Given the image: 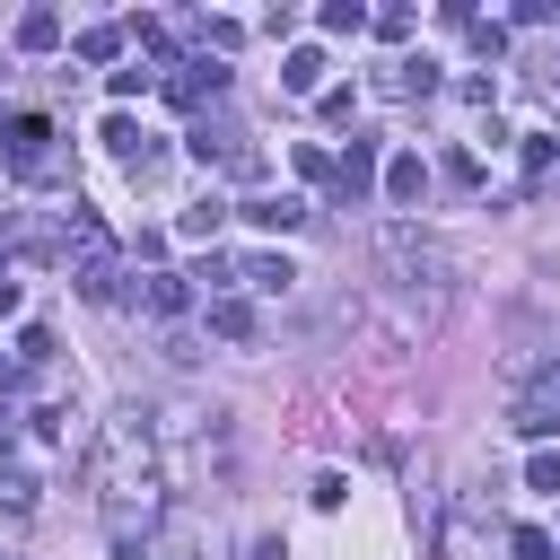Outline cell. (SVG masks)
Here are the masks:
<instances>
[{"mask_svg":"<svg viewBox=\"0 0 560 560\" xmlns=\"http://www.w3.org/2000/svg\"><path fill=\"white\" fill-rule=\"evenodd\" d=\"M88 490H96V516H105L114 551H122V560H140V551H149V525H158V446H149L140 411H122V420H105V429H96Z\"/></svg>","mask_w":560,"mask_h":560,"instance_id":"6da1fadb","label":"cell"},{"mask_svg":"<svg viewBox=\"0 0 560 560\" xmlns=\"http://www.w3.org/2000/svg\"><path fill=\"white\" fill-rule=\"evenodd\" d=\"M61 262H70V280H79V298H122V245H114V228H105V210H88V201H70L61 210Z\"/></svg>","mask_w":560,"mask_h":560,"instance_id":"7a4b0ae2","label":"cell"},{"mask_svg":"<svg viewBox=\"0 0 560 560\" xmlns=\"http://www.w3.org/2000/svg\"><path fill=\"white\" fill-rule=\"evenodd\" d=\"M376 254H385V262H394V271H402L411 289H420V280H446V254H438V245H429V236H420L411 219L376 228Z\"/></svg>","mask_w":560,"mask_h":560,"instance_id":"3957f363","label":"cell"},{"mask_svg":"<svg viewBox=\"0 0 560 560\" xmlns=\"http://www.w3.org/2000/svg\"><path fill=\"white\" fill-rule=\"evenodd\" d=\"M44 140H52V122H44V114H0V158H9L26 184H44V175H52Z\"/></svg>","mask_w":560,"mask_h":560,"instance_id":"277c9868","label":"cell"},{"mask_svg":"<svg viewBox=\"0 0 560 560\" xmlns=\"http://www.w3.org/2000/svg\"><path fill=\"white\" fill-rule=\"evenodd\" d=\"M376 184H385V166H376V131H350V149L332 158V192H341V201H368Z\"/></svg>","mask_w":560,"mask_h":560,"instance_id":"5b68a950","label":"cell"},{"mask_svg":"<svg viewBox=\"0 0 560 560\" xmlns=\"http://www.w3.org/2000/svg\"><path fill=\"white\" fill-rule=\"evenodd\" d=\"M516 429H525V438H551V429H560V359L534 368V385H525V402H516Z\"/></svg>","mask_w":560,"mask_h":560,"instance_id":"8992f818","label":"cell"},{"mask_svg":"<svg viewBox=\"0 0 560 560\" xmlns=\"http://www.w3.org/2000/svg\"><path fill=\"white\" fill-rule=\"evenodd\" d=\"M219 88H228V70H219L210 52H192V61H175V79H166V96H175L184 114H201V105H219Z\"/></svg>","mask_w":560,"mask_h":560,"instance_id":"52a82bcc","label":"cell"},{"mask_svg":"<svg viewBox=\"0 0 560 560\" xmlns=\"http://www.w3.org/2000/svg\"><path fill=\"white\" fill-rule=\"evenodd\" d=\"M35 508H44V481H35V464L0 455V516H9V525H26Z\"/></svg>","mask_w":560,"mask_h":560,"instance_id":"ba28073f","label":"cell"},{"mask_svg":"<svg viewBox=\"0 0 560 560\" xmlns=\"http://www.w3.org/2000/svg\"><path fill=\"white\" fill-rule=\"evenodd\" d=\"M376 96H402V105H411V96H438V70H429L420 52H402V61L376 70Z\"/></svg>","mask_w":560,"mask_h":560,"instance_id":"9c48e42d","label":"cell"},{"mask_svg":"<svg viewBox=\"0 0 560 560\" xmlns=\"http://www.w3.org/2000/svg\"><path fill=\"white\" fill-rule=\"evenodd\" d=\"M376 192H385L394 210H411V201L429 192V166H420V149H394V158H385V184H376Z\"/></svg>","mask_w":560,"mask_h":560,"instance_id":"30bf717a","label":"cell"},{"mask_svg":"<svg viewBox=\"0 0 560 560\" xmlns=\"http://www.w3.org/2000/svg\"><path fill=\"white\" fill-rule=\"evenodd\" d=\"M236 219H254V228H271V236H289V228L306 219V201H298V192H245V201H236Z\"/></svg>","mask_w":560,"mask_h":560,"instance_id":"8fae6325","label":"cell"},{"mask_svg":"<svg viewBox=\"0 0 560 560\" xmlns=\"http://www.w3.org/2000/svg\"><path fill=\"white\" fill-rule=\"evenodd\" d=\"M236 280H245V289H262V298H280V289L298 280V262H289V254H245V262H236Z\"/></svg>","mask_w":560,"mask_h":560,"instance_id":"7c38bea8","label":"cell"},{"mask_svg":"<svg viewBox=\"0 0 560 560\" xmlns=\"http://www.w3.org/2000/svg\"><path fill=\"white\" fill-rule=\"evenodd\" d=\"M280 88H289V96H324V52H315V44H298V52L280 61Z\"/></svg>","mask_w":560,"mask_h":560,"instance_id":"4fadbf2b","label":"cell"},{"mask_svg":"<svg viewBox=\"0 0 560 560\" xmlns=\"http://www.w3.org/2000/svg\"><path fill=\"white\" fill-rule=\"evenodd\" d=\"M140 298H149L158 315H184V306H192V280H184V271H140Z\"/></svg>","mask_w":560,"mask_h":560,"instance_id":"5bb4252c","label":"cell"},{"mask_svg":"<svg viewBox=\"0 0 560 560\" xmlns=\"http://www.w3.org/2000/svg\"><path fill=\"white\" fill-rule=\"evenodd\" d=\"M210 332H219V341H254L262 324H254V306H245V298H210Z\"/></svg>","mask_w":560,"mask_h":560,"instance_id":"9a60e30c","label":"cell"},{"mask_svg":"<svg viewBox=\"0 0 560 560\" xmlns=\"http://www.w3.org/2000/svg\"><path fill=\"white\" fill-rule=\"evenodd\" d=\"M551 166H560V140H551V131H525V192H542Z\"/></svg>","mask_w":560,"mask_h":560,"instance_id":"2e32d148","label":"cell"},{"mask_svg":"<svg viewBox=\"0 0 560 560\" xmlns=\"http://www.w3.org/2000/svg\"><path fill=\"white\" fill-rule=\"evenodd\" d=\"M52 44H61V18L52 9H26L18 18V52H52Z\"/></svg>","mask_w":560,"mask_h":560,"instance_id":"e0dca14e","label":"cell"},{"mask_svg":"<svg viewBox=\"0 0 560 560\" xmlns=\"http://www.w3.org/2000/svg\"><path fill=\"white\" fill-rule=\"evenodd\" d=\"M315 26H324V35H359V26H368V9H359V0H324V9H315Z\"/></svg>","mask_w":560,"mask_h":560,"instance_id":"ac0fdd59","label":"cell"},{"mask_svg":"<svg viewBox=\"0 0 560 560\" xmlns=\"http://www.w3.org/2000/svg\"><path fill=\"white\" fill-rule=\"evenodd\" d=\"M122 35H131V26H88V35H79V61H114Z\"/></svg>","mask_w":560,"mask_h":560,"instance_id":"d6986e66","label":"cell"},{"mask_svg":"<svg viewBox=\"0 0 560 560\" xmlns=\"http://www.w3.org/2000/svg\"><path fill=\"white\" fill-rule=\"evenodd\" d=\"M438 175H446V184H464V192H472V184H481V149H446V158H438Z\"/></svg>","mask_w":560,"mask_h":560,"instance_id":"ffe728a7","label":"cell"},{"mask_svg":"<svg viewBox=\"0 0 560 560\" xmlns=\"http://www.w3.org/2000/svg\"><path fill=\"white\" fill-rule=\"evenodd\" d=\"M219 219H228V201L210 192V201H192V210H184V236H219Z\"/></svg>","mask_w":560,"mask_h":560,"instance_id":"44dd1931","label":"cell"},{"mask_svg":"<svg viewBox=\"0 0 560 560\" xmlns=\"http://www.w3.org/2000/svg\"><path fill=\"white\" fill-rule=\"evenodd\" d=\"M525 490H551V499H560V455H551V446L525 464Z\"/></svg>","mask_w":560,"mask_h":560,"instance_id":"7402d4cb","label":"cell"},{"mask_svg":"<svg viewBox=\"0 0 560 560\" xmlns=\"http://www.w3.org/2000/svg\"><path fill=\"white\" fill-rule=\"evenodd\" d=\"M18 359H26V368H44V359H52V332H44V324H26V332H18Z\"/></svg>","mask_w":560,"mask_h":560,"instance_id":"603a6c76","label":"cell"},{"mask_svg":"<svg viewBox=\"0 0 560 560\" xmlns=\"http://www.w3.org/2000/svg\"><path fill=\"white\" fill-rule=\"evenodd\" d=\"M350 105H359L350 88H324V96H315V114H324V122H350Z\"/></svg>","mask_w":560,"mask_h":560,"instance_id":"cb8c5ba5","label":"cell"},{"mask_svg":"<svg viewBox=\"0 0 560 560\" xmlns=\"http://www.w3.org/2000/svg\"><path fill=\"white\" fill-rule=\"evenodd\" d=\"M516 560H551V534L542 525H516Z\"/></svg>","mask_w":560,"mask_h":560,"instance_id":"d4e9b609","label":"cell"},{"mask_svg":"<svg viewBox=\"0 0 560 560\" xmlns=\"http://www.w3.org/2000/svg\"><path fill=\"white\" fill-rule=\"evenodd\" d=\"M0 315H18V280L9 271H0Z\"/></svg>","mask_w":560,"mask_h":560,"instance_id":"484cf974","label":"cell"},{"mask_svg":"<svg viewBox=\"0 0 560 560\" xmlns=\"http://www.w3.org/2000/svg\"><path fill=\"white\" fill-rule=\"evenodd\" d=\"M0 79H9V61H0Z\"/></svg>","mask_w":560,"mask_h":560,"instance_id":"4316f807","label":"cell"}]
</instances>
